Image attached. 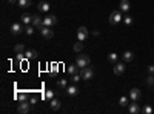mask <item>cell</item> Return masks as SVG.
<instances>
[{"instance_id": "6da1fadb", "label": "cell", "mask_w": 154, "mask_h": 114, "mask_svg": "<svg viewBox=\"0 0 154 114\" xmlns=\"http://www.w3.org/2000/svg\"><path fill=\"white\" fill-rule=\"evenodd\" d=\"M122 19H123V16H122V11H120V9H117V11H112L111 14H109L108 22H109V25L116 26L117 23H120V20H122Z\"/></svg>"}, {"instance_id": "7a4b0ae2", "label": "cell", "mask_w": 154, "mask_h": 114, "mask_svg": "<svg viewBox=\"0 0 154 114\" xmlns=\"http://www.w3.org/2000/svg\"><path fill=\"white\" fill-rule=\"evenodd\" d=\"M80 75H82L83 80H91L94 77V69L88 65V66H85V68L80 69Z\"/></svg>"}, {"instance_id": "3957f363", "label": "cell", "mask_w": 154, "mask_h": 114, "mask_svg": "<svg viewBox=\"0 0 154 114\" xmlns=\"http://www.w3.org/2000/svg\"><path fill=\"white\" fill-rule=\"evenodd\" d=\"M75 63H77V66L82 69V68H85V66L89 65V57L86 54H79V56H77V59H75Z\"/></svg>"}, {"instance_id": "277c9868", "label": "cell", "mask_w": 154, "mask_h": 114, "mask_svg": "<svg viewBox=\"0 0 154 114\" xmlns=\"http://www.w3.org/2000/svg\"><path fill=\"white\" fill-rule=\"evenodd\" d=\"M22 31H25V25H23L22 22H20V23H19V22L12 23V25H11V28H9V32H11V34H14V35H19Z\"/></svg>"}, {"instance_id": "5b68a950", "label": "cell", "mask_w": 154, "mask_h": 114, "mask_svg": "<svg viewBox=\"0 0 154 114\" xmlns=\"http://www.w3.org/2000/svg\"><path fill=\"white\" fill-rule=\"evenodd\" d=\"M88 35H89V32H88V28L86 26H80L79 29H77V40L85 42L88 39Z\"/></svg>"}, {"instance_id": "8992f818", "label": "cell", "mask_w": 154, "mask_h": 114, "mask_svg": "<svg viewBox=\"0 0 154 114\" xmlns=\"http://www.w3.org/2000/svg\"><path fill=\"white\" fill-rule=\"evenodd\" d=\"M43 25L45 26H49V28H53L57 25V17L56 16H46L43 17Z\"/></svg>"}, {"instance_id": "52a82bcc", "label": "cell", "mask_w": 154, "mask_h": 114, "mask_svg": "<svg viewBox=\"0 0 154 114\" xmlns=\"http://www.w3.org/2000/svg\"><path fill=\"white\" fill-rule=\"evenodd\" d=\"M40 34H42V37H45V39H53V37H54L53 29H51L49 26H45V25L40 28Z\"/></svg>"}, {"instance_id": "ba28073f", "label": "cell", "mask_w": 154, "mask_h": 114, "mask_svg": "<svg viewBox=\"0 0 154 114\" xmlns=\"http://www.w3.org/2000/svg\"><path fill=\"white\" fill-rule=\"evenodd\" d=\"M140 97H142V91H140L139 88H133V90L130 91V99L133 100V102H137V100H140Z\"/></svg>"}, {"instance_id": "9c48e42d", "label": "cell", "mask_w": 154, "mask_h": 114, "mask_svg": "<svg viewBox=\"0 0 154 114\" xmlns=\"http://www.w3.org/2000/svg\"><path fill=\"white\" fill-rule=\"evenodd\" d=\"M31 103L29 102H20V105H19V108H17V111L20 112V114H28L29 111H31Z\"/></svg>"}, {"instance_id": "30bf717a", "label": "cell", "mask_w": 154, "mask_h": 114, "mask_svg": "<svg viewBox=\"0 0 154 114\" xmlns=\"http://www.w3.org/2000/svg\"><path fill=\"white\" fill-rule=\"evenodd\" d=\"M31 25H32L34 28L40 29V28L43 26V19H42L40 16H34V17H32V23H31Z\"/></svg>"}, {"instance_id": "8fae6325", "label": "cell", "mask_w": 154, "mask_h": 114, "mask_svg": "<svg viewBox=\"0 0 154 114\" xmlns=\"http://www.w3.org/2000/svg\"><path fill=\"white\" fill-rule=\"evenodd\" d=\"M66 94L68 96H71V97H74V96H77L79 94V86L77 85H71V86H66Z\"/></svg>"}, {"instance_id": "7c38bea8", "label": "cell", "mask_w": 154, "mask_h": 114, "mask_svg": "<svg viewBox=\"0 0 154 114\" xmlns=\"http://www.w3.org/2000/svg\"><path fill=\"white\" fill-rule=\"evenodd\" d=\"M125 63H116L114 65V74L116 75H122L123 72H125Z\"/></svg>"}, {"instance_id": "4fadbf2b", "label": "cell", "mask_w": 154, "mask_h": 114, "mask_svg": "<svg viewBox=\"0 0 154 114\" xmlns=\"http://www.w3.org/2000/svg\"><path fill=\"white\" fill-rule=\"evenodd\" d=\"M32 17L34 16H31L29 12H25V14H22V23L23 25H31L32 23Z\"/></svg>"}, {"instance_id": "5bb4252c", "label": "cell", "mask_w": 154, "mask_h": 114, "mask_svg": "<svg viewBox=\"0 0 154 114\" xmlns=\"http://www.w3.org/2000/svg\"><path fill=\"white\" fill-rule=\"evenodd\" d=\"M122 12H128L131 9V5H130V2L128 0H120V8H119Z\"/></svg>"}, {"instance_id": "9a60e30c", "label": "cell", "mask_w": 154, "mask_h": 114, "mask_svg": "<svg viewBox=\"0 0 154 114\" xmlns=\"http://www.w3.org/2000/svg\"><path fill=\"white\" fill-rule=\"evenodd\" d=\"M49 8H51V6H49V3H48V2H40V3L37 5V9L40 11V12H48V11H49Z\"/></svg>"}, {"instance_id": "2e32d148", "label": "cell", "mask_w": 154, "mask_h": 114, "mask_svg": "<svg viewBox=\"0 0 154 114\" xmlns=\"http://www.w3.org/2000/svg\"><path fill=\"white\" fill-rule=\"evenodd\" d=\"M128 111H130L131 114H139L142 109H140V106H139L136 102H133V103H130V108H128Z\"/></svg>"}, {"instance_id": "e0dca14e", "label": "cell", "mask_w": 154, "mask_h": 114, "mask_svg": "<svg viewBox=\"0 0 154 114\" xmlns=\"http://www.w3.org/2000/svg\"><path fill=\"white\" fill-rule=\"evenodd\" d=\"M25 57L26 59H37L38 53L35 51V49H28V51H25Z\"/></svg>"}, {"instance_id": "ac0fdd59", "label": "cell", "mask_w": 154, "mask_h": 114, "mask_svg": "<svg viewBox=\"0 0 154 114\" xmlns=\"http://www.w3.org/2000/svg\"><path fill=\"white\" fill-rule=\"evenodd\" d=\"M122 59H123V62H133V59H134V54L131 53V51H125L123 54H122Z\"/></svg>"}, {"instance_id": "d6986e66", "label": "cell", "mask_w": 154, "mask_h": 114, "mask_svg": "<svg viewBox=\"0 0 154 114\" xmlns=\"http://www.w3.org/2000/svg\"><path fill=\"white\" fill-rule=\"evenodd\" d=\"M79 66H77V63H74V65H69L68 68H66V71L71 74V75H74V74H77V72H79Z\"/></svg>"}, {"instance_id": "ffe728a7", "label": "cell", "mask_w": 154, "mask_h": 114, "mask_svg": "<svg viewBox=\"0 0 154 114\" xmlns=\"http://www.w3.org/2000/svg\"><path fill=\"white\" fill-rule=\"evenodd\" d=\"M17 5L20 8H28V6L32 5V2H31V0H17Z\"/></svg>"}, {"instance_id": "44dd1931", "label": "cell", "mask_w": 154, "mask_h": 114, "mask_svg": "<svg viewBox=\"0 0 154 114\" xmlns=\"http://www.w3.org/2000/svg\"><path fill=\"white\" fill-rule=\"evenodd\" d=\"M117 59H119V56L116 54V53H109V54H108V62L112 63V65H116V63H117Z\"/></svg>"}, {"instance_id": "7402d4cb", "label": "cell", "mask_w": 154, "mask_h": 114, "mask_svg": "<svg viewBox=\"0 0 154 114\" xmlns=\"http://www.w3.org/2000/svg\"><path fill=\"white\" fill-rule=\"evenodd\" d=\"M14 53H16V54H25V46H23L22 43L16 45V46H14Z\"/></svg>"}, {"instance_id": "603a6c76", "label": "cell", "mask_w": 154, "mask_h": 114, "mask_svg": "<svg viewBox=\"0 0 154 114\" xmlns=\"http://www.w3.org/2000/svg\"><path fill=\"white\" fill-rule=\"evenodd\" d=\"M59 108H60V102H59L57 99H53V100H51V109H53V111H57Z\"/></svg>"}, {"instance_id": "cb8c5ba5", "label": "cell", "mask_w": 154, "mask_h": 114, "mask_svg": "<svg viewBox=\"0 0 154 114\" xmlns=\"http://www.w3.org/2000/svg\"><path fill=\"white\" fill-rule=\"evenodd\" d=\"M17 99L20 100V102H28V100H29V97H28L26 93H19L17 94Z\"/></svg>"}, {"instance_id": "d4e9b609", "label": "cell", "mask_w": 154, "mask_h": 114, "mask_svg": "<svg viewBox=\"0 0 154 114\" xmlns=\"http://www.w3.org/2000/svg\"><path fill=\"white\" fill-rule=\"evenodd\" d=\"M74 51H75V53H80V51H83V42H80V40L77 42V43L74 45Z\"/></svg>"}, {"instance_id": "484cf974", "label": "cell", "mask_w": 154, "mask_h": 114, "mask_svg": "<svg viewBox=\"0 0 154 114\" xmlns=\"http://www.w3.org/2000/svg\"><path fill=\"white\" fill-rule=\"evenodd\" d=\"M57 86H59V88H63V90H66L68 83H66L65 79H59V80H57Z\"/></svg>"}, {"instance_id": "4316f807", "label": "cell", "mask_w": 154, "mask_h": 114, "mask_svg": "<svg viewBox=\"0 0 154 114\" xmlns=\"http://www.w3.org/2000/svg\"><path fill=\"white\" fill-rule=\"evenodd\" d=\"M45 99H46V100H53V99H54V91L46 90V93H45Z\"/></svg>"}, {"instance_id": "83f0119b", "label": "cell", "mask_w": 154, "mask_h": 114, "mask_svg": "<svg viewBox=\"0 0 154 114\" xmlns=\"http://www.w3.org/2000/svg\"><path fill=\"white\" fill-rule=\"evenodd\" d=\"M25 32H26L28 35H31L34 32V26L32 25H25Z\"/></svg>"}, {"instance_id": "f1b7e54d", "label": "cell", "mask_w": 154, "mask_h": 114, "mask_svg": "<svg viewBox=\"0 0 154 114\" xmlns=\"http://www.w3.org/2000/svg\"><path fill=\"white\" fill-rule=\"evenodd\" d=\"M146 85H149V86L154 85V74H148L146 75Z\"/></svg>"}, {"instance_id": "f546056e", "label": "cell", "mask_w": 154, "mask_h": 114, "mask_svg": "<svg viewBox=\"0 0 154 114\" xmlns=\"http://www.w3.org/2000/svg\"><path fill=\"white\" fill-rule=\"evenodd\" d=\"M123 22H125V25H128V26H130V25L133 23V17L126 14V16H123Z\"/></svg>"}, {"instance_id": "4dcf8cb0", "label": "cell", "mask_w": 154, "mask_h": 114, "mask_svg": "<svg viewBox=\"0 0 154 114\" xmlns=\"http://www.w3.org/2000/svg\"><path fill=\"white\" fill-rule=\"evenodd\" d=\"M71 80H72L74 83H77V82H80V80H83V79H82L80 72H77V74H74V75H72V79H71Z\"/></svg>"}, {"instance_id": "1f68e13d", "label": "cell", "mask_w": 154, "mask_h": 114, "mask_svg": "<svg viewBox=\"0 0 154 114\" xmlns=\"http://www.w3.org/2000/svg\"><path fill=\"white\" fill-rule=\"evenodd\" d=\"M119 103H120V106H126V105H128V97L122 96V97L119 99Z\"/></svg>"}, {"instance_id": "d6a6232c", "label": "cell", "mask_w": 154, "mask_h": 114, "mask_svg": "<svg viewBox=\"0 0 154 114\" xmlns=\"http://www.w3.org/2000/svg\"><path fill=\"white\" fill-rule=\"evenodd\" d=\"M142 112H143V114H151V112H152V108H151L149 105H145V106L142 108Z\"/></svg>"}, {"instance_id": "836d02e7", "label": "cell", "mask_w": 154, "mask_h": 114, "mask_svg": "<svg viewBox=\"0 0 154 114\" xmlns=\"http://www.w3.org/2000/svg\"><path fill=\"white\" fill-rule=\"evenodd\" d=\"M148 72H149V74H154V65H149V66H148Z\"/></svg>"}, {"instance_id": "e575fe53", "label": "cell", "mask_w": 154, "mask_h": 114, "mask_svg": "<svg viewBox=\"0 0 154 114\" xmlns=\"http://www.w3.org/2000/svg\"><path fill=\"white\" fill-rule=\"evenodd\" d=\"M35 102H37V97H31V99H29V103H31V105H34Z\"/></svg>"}, {"instance_id": "d590c367", "label": "cell", "mask_w": 154, "mask_h": 114, "mask_svg": "<svg viewBox=\"0 0 154 114\" xmlns=\"http://www.w3.org/2000/svg\"><path fill=\"white\" fill-rule=\"evenodd\" d=\"M57 72V65H53V74Z\"/></svg>"}, {"instance_id": "8d00e7d4", "label": "cell", "mask_w": 154, "mask_h": 114, "mask_svg": "<svg viewBox=\"0 0 154 114\" xmlns=\"http://www.w3.org/2000/svg\"><path fill=\"white\" fill-rule=\"evenodd\" d=\"M6 2H8V3H16L17 0H6Z\"/></svg>"}]
</instances>
